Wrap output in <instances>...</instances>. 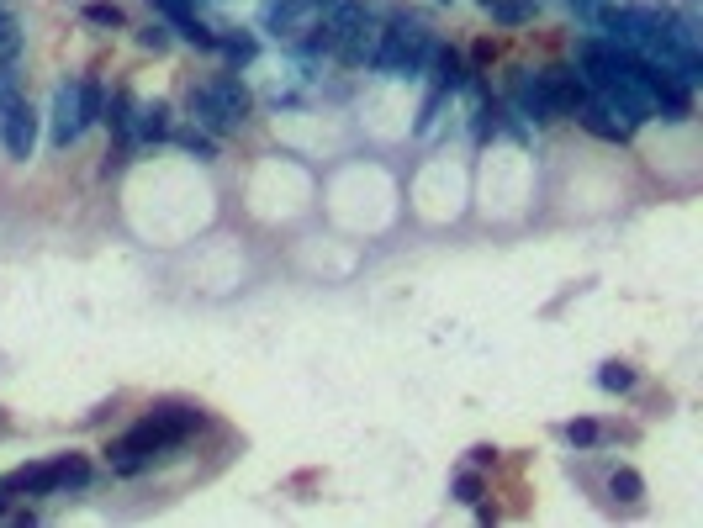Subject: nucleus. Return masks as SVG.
<instances>
[{"label":"nucleus","instance_id":"nucleus-23","mask_svg":"<svg viewBox=\"0 0 703 528\" xmlns=\"http://www.w3.org/2000/svg\"><path fill=\"white\" fill-rule=\"evenodd\" d=\"M170 43H175L170 22H148V27H138V48H143V53H170Z\"/></svg>","mask_w":703,"mask_h":528},{"label":"nucleus","instance_id":"nucleus-1","mask_svg":"<svg viewBox=\"0 0 703 528\" xmlns=\"http://www.w3.org/2000/svg\"><path fill=\"white\" fill-rule=\"evenodd\" d=\"M249 111H254V90H249V80L238 69L212 74V80L191 85V117H196V127H207L212 138L238 132V127L249 122Z\"/></svg>","mask_w":703,"mask_h":528},{"label":"nucleus","instance_id":"nucleus-22","mask_svg":"<svg viewBox=\"0 0 703 528\" xmlns=\"http://www.w3.org/2000/svg\"><path fill=\"white\" fill-rule=\"evenodd\" d=\"M16 53H22V27H16V16L0 6V64H16Z\"/></svg>","mask_w":703,"mask_h":528},{"label":"nucleus","instance_id":"nucleus-33","mask_svg":"<svg viewBox=\"0 0 703 528\" xmlns=\"http://www.w3.org/2000/svg\"><path fill=\"white\" fill-rule=\"evenodd\" d=\"M434 6H455V0H434Z\"/></svg>","mask_w":703,"mask_h":528},{"label":"nucleus","instance_id":"nucleus-3","mask_svg":"<svg viewBox=\"0 0 703 528\" xmlns=\"http://www.w3.org/2000/svg\"><path fill=\"white\" fill-rule=\"evenodd\" d=\"M85 138V122H80V80H64L53 90V106H48V143L69 154L74 143Z\"/></svg>","mask_w":703,"mask_h":528},{"label":"nucleus","instance_id":"nucleus-12","mask_svg":"<svg viewBox=\"0 0 703 528\" xmlns=\"http://www.w3.org/2000/svg\"><path fill=\"white\" fill-rule=\"evenodd\" d=\"M133 138H138V148H148V143H164V138H170V106H164V101H138Z\"/></svg>","mask_w":703,"mask_h":528},{"label":"nucleus","instance_id":"nucleus-4","mask_svg":"<svg viewBox=\"0 0 703 528\" xmlns=\"http://www.w3.org/2000/svg\"><path fill=\"white\" fill-rule=\"evenodd\" d=\"M508 111L529 127H550L555 122V106H550V90H545V74L540 69H518V80L508 90Z\"/></svg>","mask_w":703,"mask_h":528},{"label":"nucleus","instance_id":"nucleus-19","mask_svg":"<svg viewBox=\"0 0 703 528\" xmlns=\"http://www.w3.org/2000/svg\"><path fill=\"white\" fill-rule=\"evenodd\" d=\"M170 138L185 148V154H196V159H217V138L207 127H170Z\"/></svg>","mask_w":703,"mask_h":528},{"label":"nucleus","instance_id":"nucleus-26","mask_svg":"<svg viewBox=\"0 0 703 528\" xmlns=\"http://www.w3.org/2000/svg\"><path fill=\"white\" fill-rule=\"evenodd\" d=\"M22 101V69L16 64H0V111Z\"/></svg>","mask_w":703,"mask_h":528},{"label":"nucleus","instance_id":"nucleus-14","mask_svg":"<svg viewBox=\"0 0 703 528\" xmlns=\"http://www.w3.org/2000/svg\"><path fill=\"white\" fill-rule=\"evenodd\" d=\"M106 465H111V476H143L154 460H148L133 439H117V444H106Z\"/></svg>","mask_w":703,"mask_h":528},{"label":"nucleus","instance_id":"nucleus-8","mask_svg":"<svg viewBox=\"0 0 703 528\" xmlns=\"http://www.w3.org/2000/svg\"><path fill=\"white\" fill-rule=\"evenodd\" d=\"M577 127H587L592 138H603V143H629V138H635V127H629V122L619 117V111L598 96V90H592V96L582 101V111H577Z\"/></svg>","mask_w":703,"mask_h":528},{"label":"nucleus","instance_id":"nucleus-27","mask_svg":"<svg viewBox=\"0 0 703 528\" xmlns=\"http://www.w3.org/2000/svg\"><path fill=\"white\" fill-rule=\"evenodd\" d=\"M450 492H455V502H476V497H487V492H481V476H476V470H460V476L450 481Z\"/></svg>","mask_w":703,"mask_h":528},{"label":"nucleus","instance_id":"nucleus-9","mask_svg":"<svg viewBox=\"0 0 703 528\" xmlns=\"http://www.w3.org/2000/svg\"><path fill=\"white\" fill-rule=\"evenodd\" d=\"M423 74H429V90H439V96H460V90L471 85V74H476V69H471L466 59H460L455 48H444V43H439Z\"/></svg>","mask_w":703,"mask_h":528},{"label":"nucleus","instance_id":"nucleus-29","mask_svg":"<svg viewBox=\"0 0 703 528\" xmlns=\"http://www.w3.org/2000/svg\"><path fill=\"white\" fill-rule=\"evenodd\" d=\"M471 507H476V518H481V523H497V507H492V502H481V497H476Z\"/></svg>","mask_w":703,"mask_h":528},{"label":"nucleus","instance_id":"nucleus-10","mask_svg":"<svg viewBox=\"0 0 703 528\" xmlns=\"http://www.w3.org/2000/svg\"><path fill=\"white\" fill-rule=\"evenodd\" d=\"M0 486H6L11 497H53V492H59V476H53V460H43V465L11 470V476L0 481Z\"/></svg>","mask_w":703,"mask_h":528},{"label":"nucleus","instance_id":"nucleus-20","mask_svg":"<svg viewBox=\"0 0 703 528\" xmlns=\"http://www.w3.org/2000/svg\"><path fill=\"white\" fill-rule=\"evenodd\" d=\"M80 16H85L90 27H127V11L117 6V0H90Z\"/></svg>","mask_w":703,"mask_h":528},{"label":"nucleus","instance_id":"nucleus-21","mask_svg":"<svg viewBox=\"0 0 703 528\" xmlns=\"http://www.w3.org/2000/svg\"><path fill=\"white\" fill-rule=\"evenodd\" d=\"M101 111H106V96H101V85H96V80H80V122H85V132L101 122Z\"/></svg>","mask_w":703,"mask_h":528},{"label":"nucleus","instance_id":"nucleus-18","mask_svg":"<svg viewBox=\"0 0 703 528\" xmlns=\"http://www.w3.org/2000/svg\"><path fill=\"white\" fill-rule=\"evenodd\" d=\"M492 22L497 27H524V22H534V11H540V0H492Z\"/></svg>","mask_w":703,"mask_h":528},{"label":"nucleus","instance_id":"nucleus-30","mask_svg":"<svg viewBox=\"0 0 703 528\" xmlns=\"http://www.w3.org/2000/svg\"><path fill=\"white\" fill-rule=\"evenodd\" d=\"M0 518H11V492L0 486Z\"/></svg>","mask_w":703,"mask_h":528},{"label":"nucleus","instance_id":"nucleus-25","mask_svg":"<svg viewBox=\"0 0 703 528\" xmlns=\"http://www.w3.org/2000/svg\"><path fill=\"white\" fill-rule=\"evenodd\" d=\"M566 439H571V449H592V444L603 439V428L592 423V418H571L566 423Z\"/></svg>","mask_w":703,"mask_h":528},{"label":"nucleus","instance_id":"nucleus-32","mask_svg":"<svg viewBox=\"0 0 703 528\" xmlns=\"http://www.w3.org/2000/svg\"><path fill=\"white\" fill-rule=\"evenodd\" d=\"M476 6H481V11H487V6H492V0H476Z\"/></svg>","mask_w":703,"mask_h":528},{"label":"nucleus","instance_id":"nucleus-7","mask_svg":"<svg viewBox=\"0 0 703 528\" xmlns=\"http://www.w3.org/2000/svg\"><path fill=\"white\" fill-rule=\"evenodd\" d=\"M540 74H545V90H550L555 117H577L582 101L592 96V85L582 80V69L577 64H555V69H540Z\"/></svg>","mask_w":703,"mask_h":528},{"label":"nucleus","instance_id":"nucleus-17","mask_svg":"<svg viewBox=\"0 0 703 528\" xmlns=\"http://www.w3.org/2000/svg\"><path fill=\"white\" fill-rule=\"evenodd\" d=\"M635 365L629 360H603L598 365V391H614V396H624V391H635Z\"/></svg>","mask_w":703,"mask_h":528},{"label":"nucleus","instance_id":"nucleus-2","mask_svg":"<svg viewBox=\"0 0 703 528\" xmlns=\"http://www.w3.org/2000/svg\"><path fill=\"white\" fill-rule=\"evenodd\" d=\"M196 428H207V412L201 407H154L143 423L127 428L122 439H133L148 460H159V455H170V449H180Z\"/></svg>","mask_w":703,"mask_h":528},{"label":"nucleus","instance_id":"nucleus-16","mask_svg":"<svg viewBox=\"0 0 703 528\" xmlns=\"http://www.w3.org/2000/svg\"><path fill=\"white\" fill-rule=\"evenodd\" d=\"M608 497H614L619 507H640V502H645V481H640V470L619 465L614 476H608Z\"/></svg>","mask_w":703,"mask_h":528},{"label":"nucleus","instance_id":"nucleus-6","mask_svg":"<svg viewBox=\"0 0 703 528\" xmlns=\"http://www.w3.org/2000/svg\"><path fill=\"white\" fill-rule=\"evenodd\" d=\"M37 132H43V117H37L27 101H16V106L0 111V143H6V154L16 164H27L37 154Z\"/></svg>","mask_w":703,"mask_h":528},{"label":"nucleus","instance_id":"nucleus-15","mask_svg":"<svg viewBox=\"0 0 703 528\" xmlns=\"http://www.w3.org/2000/svg\"><path fill=\"white\" fill-rule=\"evenodd\" d=\"M53 476H59V492H85L90 486V460L85 455H53Z\"/></svg>","mask_w":703,"mask_h":528},{"label":"nucleus","instance_id":"nucleus-28","mask_svg":"<svg viewBox=\"0 0 703 528\" xmlns=\"http://www.w3.org/2000/svg\"><path fill=\"white\" fill-rule=\"evenodd\" d=\"M492 460H497V449H492V444H476V449H471V470L492 465Z\"/></svg>","mask_w":703,"mask_h":528},{"label":"nucleus","instance_id":"nucleus-5","mask_svg":"<svg viewBox=\"0 0 703 528\" xmlns=\"http://www.w3.org/2000/svg\"><path fill=\"white\" fill-rule=\"evenodd\" d=\"M312 22H318V6H312V0H265V6H259V32L265 37L296 43Z\"/></svg>","mask_w":703,"mask_h":528},{"label":"nucleus","instance_id":"nucleus-13","mask_svg":"<svg viewBox=\"0 0 703 528\" xmlns=\"http://www.w3.org/2000/svg\"><path fill=\"white\" fill-rule=\"evenodd\" d=\"M217 53H222L233 69H249V64L259 59V37H254V32H217Z\"/></svg>","mask_w":703,"mask_h":528},{"label":"nucleus","instance_id":"nucleus-31","mask_svg":"<svg viewBox=\"0 0 703 528\" xmlns=\"http://www.w3.org/2000/svg\"><path fill=\"white\" fill-rule=\"evenodd\" d=\"M312 6H318V11H328V6H333V0H312Z\"/></svg>","mask_w":703,"mask_h":528},{"label":"nucleus","instance_id":"nucleus-24","mask_svg":"<svg viewBox=\"0 0 703 528\" xmlns=\"http://www.w3.org/2000/svg\"><path fill=\"white\" fill-rule=\"evenodd\" d=\"M450 106V96H439V90H429V96H423V106H418V122H413V132L418 138H429L434 132V122H439V111Z\"/></svg>","mask_w":703,"mask_h":528},{"label":"nucleus","instance_id":"nucleus-11","mask_svg":"<svg viewBox=\"0 0 703 528\" xmlns=\"http://www.w3.org/2000/svg\"><path fill=\"white\" fill-rule=\"evenodd\" d=\"M133 117H138V101L127 96V90H111V96H106V111H101V122L111 127V138H117L122 148H133V154H138V138H133Z\"/></svg>","mask_w":703,"mask_h":528}]
</instances>
